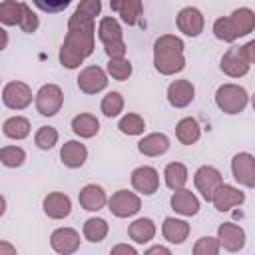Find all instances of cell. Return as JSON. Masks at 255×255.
Wrapping results in <instances>:
<instances>
[{
  "instance_id": "6da1fadb",
  "label": "cell",
  "mask_w": 255,
  "mask_h": 255,
  "mask_svg": "<svg viewBox=\"0 0 255 255\" xmlns=\"http://www.w3.org/2000/svg\"><path fill=\"white\" fill-rule=\"evenodd\" d=\"M96 48V20L74 12L68 18V32L58 52V60L66 70H78Z\"/></svg>"
},
{
  "instance_id": "7a4b0ae2",
  "label": "cell",
  "mask_w": 255,
  "mask_h": 255,
  "mask_svg": "<svg viewBox=\"0 0 255 255\" xmlns=\"http://www.w3.org/2000/svg\"><path fill=\"white\" fill-rule=\"evenodd\" d=\"M185 44L175 34H163L153 42V68L161 76L179 74L185 68Z\"/></svg>"
},
{
  "instance_id": "3957f363",
  "label": "cell",
  "mask_w": 255,
  "mask_h": 255,
  "mask_svg": "<svg viewBox=\"0 0 255 255\" xmlns=\"http://www.w3.org/2000/svg\"><path fill=\"white\" fill-rule=\"evenodd\" d=\"M255 62V40H249L243 46H233L229 48L221 60H219V68L225 76L229 78H243L249 74L251 64Z\"/></svg>"
},
{
  "instance_id": "277c9868",
  "label": "cell",
  "mask_w": 255,
  "mask_h": 255,
  "mask_svg": "<svg viewBox=\"0 0 255 255\" xmlns=\"http://www.w3.org/2000/svg\"><path fill=\"white\" fill-rule=\"evenodd\" d=\"M215 106L227 116L241 114L249 106V92L239 84H221L215 90Z\"/></svg>"
},
{
  "instance_id": "5b68a950",
  "label": "cell",
  "mask_w": 255,
  "mask_h": 255,
  "mask_svg": "<svg viewBox=\"0 0 255 255\" xmlns=\"http://www.w3.org/2000/svg\"><path fill=\"white\" fill-rule=\"evenodd\" d=\"M34 106L36 112L44 118L56 116L64 106V90L58 84H44L34 94Z\"/></svg>"
},
{
  "instance_id": "8992f818",
  "label": "cell",
  "mask_w": 255,
  "mask_h": 255,
  "mask_svg": "<svg viewBox=\"0 0 255 255\" xmlns=\"http://www.w3.org/2000/svg\"><path fill=\"white\" fill-rule=\"evenodd\" d=\"M108 209L112 211V215H116L120 219L133 217L141 209V197L135 191L118 189L112 193V197H108Z\"/></svg>"
},
{
  "instance_id": "52a82bcc",
  "label": "cell",
  "mask_w": 255,
  "mask_h": 255,
  "mask_svg": "<svg viewBox=\"0 0 255 255\" xmlns=\"http://www.w3.org/2000/svg\"><path fill=\"white\" fill-rule=\"evenodd\" d=\"M32 100H34V94L26 82L12 80V82L4 84V88H2V104L8 110H14V112L26 110L32 104Z\"/></svg>"
},
{
  "instance_id": "ba28073f",
  "label": "cell",
  "mask_w": 255,
  "mask_h": 255,
  "mask_svg": "<svg viewBox=\"0 0 255 255\" xmlns=\"http://www.w3.org/2000/svg\"><path fill=\"white\" fill-rule=\"evenodd\" d=\"M231 175L233 179L247 189L255 187V157L249 151H239L231 157Z\"/></svg>"
},
{
  "instance_id": "9c48e42d",
  "label": "cell",
  "mask_w": 255,
  "mask_h": 255,
  "mask_svg": "<svg viewBox=\"0 0 255 255\" xmlns=\"http://www.w3.org/2000/svg\"><path fill=\"white\" fill-rule=\"evenodd\" d=\"M76 82H78L80 92H84L88 96H96V94H100V92H104L108 88L110 78H108L104 68H100V66H86V68L80 70Z\"/></svg>"
},
{
  "instance_id": "30bf717a",
  "label": "cell",
  "mask_w": 255,
  "mask_h": 255,
  "mask_svg": "<svg viewBox=\"0 0 255 255\" xmlns=\"http://www.w3.org/2000/svg\"><path fill=\"white\" fill-rule=\"evenodd\" d=\"M223 183V175L215 165H199L193 173V185L205 201H211L213 191Z\"/></svg>"
},
{
  "instance_id": "8fae6325",
  "label": "cell",
  "mask_w": 255,
  "mask_h": 255,
  "mask_svg": "<svg viewBox=\"0 0 255 255\" xmlns=\"http://www.w3.org/2000/svg\"><path fill=\"white\" fill-rule=\"evenodd\" d=\"M217 241H219V247L229 251V253H239L245 243H247V233L241 225L233 223V221H225L217 227Z\"/></svg>"
},
{
  "instance_id": "7c38bea8",
  "label": "cell",
  "mask_w": 255,
  "mask_h": 255,
  "mask_svg": "<svg viewBox=\"0 0 255 255\" xmlns=\"http://www.w3.org/2000/svg\"><path fill=\"white\" fill-rule=\"evenodd\" d=\"M175 24H177V30H179L183 36H187V38H197V36L203 32V28H205V18H203V14H201L199 8H195V6H185V8H181V10L177 12Z\"/></svg>"
},
{
  "instance_id": "4fadbf2b",
  "label": "cell",
  "mask_w": 255,
  "mask_h": 255,
  "mask_svg": "<svg viewBox=\"0 0 255 255\" xmlns=\"http://www.w3.org/2000/svg\"><path fill=\"white\" fill-rule=\"evenodd\" d=\"M209 203H213V207H215L219 213H225V211H231L233 207H239V205L245 203V191H241L239 187L229 185V183L223 181V183L213 191Z\"/></svg>"
},
{
  "instance_id": "5bb4252c",
  "label": "cell",
  "mask_w": 255,
  "mask_h": 255,
  "mask_svg": "<svg viewBox=\"0 0 255 255\" xmlns=\"http://www.w3.org/2000/svg\"><path fill=\"white\" fill-rule=\"evenodd\" d=\"M80 233L74 227H58L50 235V247L58 255H74L80 249Z\"/></svg>"
},
{
  "instance_id": "9a60e30c",
  "label": "cell",
  "mask_w": 255,
  "mask_h": 255,
  "mask_svg": "<svg viewBox=\"0 0 255 255\" xmlns=\"http://www.w3.org/2000/svg\"><path fill=\"white\" fill-rule=\"evenodd\" d=\"M131 187L137 195H153L159 189V173L153 165H139L131 171Z\"/></svg>"
},
{
  "instance_id": "2e32d148",
  "label": "cell",
  "mask_w": 255,
  "mask_h": 255,
  "mask_svg": "<svg viewBox=\"0 0 255 255\" xmlns=\"http://www.w3.org/2000/svg\"><path fill=\"white\" fill-rule=\"evenodd\" d=\"M42 209L50 219H66L72 213V199L64 191H50L42 199Z\"/></svg>"
},
{
  "instance_id": "e0dca14e",
  "label": "cell",
  "mask_w": 255,
  "mask_h": 255,
  "mask_svg": "<svg viewBox=\"0 0 255 255\" xmlns=\"http://www.w3.org/2000/svg\"><path fill=\"white\" fill-rule=\"evenodd\" d=\"M165 96L171 108L181 110V108H187L195 100V86L189 80H173L167 86Z\"/></svg>"
},
{
  "instance_id": "ac0fdd59",
  "label": "cell",
  "mask_w": 255,
  "mask_h": 255,
  "mask_svg": "<svg viewBox=\"0 0 255 255\" xmlns=\"http://www.w3.org/2000/svg\"><path fill=\"white\" fill-rule=\"evenodd\" d=\"M169 203H171V209L181 217H193L199 213V197L187 187L173 191Z\"/></svg>"
},
{
  "instance_id": "d6986e66",
  "label": "cell",
  "mask_w": 255,
  "mask_h": 255,
  "mask_svg": "<svg viewBox=\"0 0 255 255\" xmlns=\"http://www.w3.org/2000/svg\"><path fill=\"white\" fill-rule=\"evenodd\" d=\"M88 159V147L78 139H68L60 147V161L68 169H78Z\"/></svg>"
},
{
  "instance_id": "ffe728a7",
  "label": "cell",
  "mask_w": 255,
  "mask_h": 255,
  "mask_svg": "<svg viewBox=\"0 0 255 255\" xmlns=\"http://www.w3.org/2000/svg\"><path fill=\"white\" fill-rule=\"evenodd\" d=\"M78 201L86 211H100L108 205V193L98 183H86L78 193Z\"/></svg>"
},
{
  "instance_id": "44dd1931",
  "label": "cell",
  "mask_w": 255,
  "mask_h": 255,
  "mask_svg": "<svg viewBox=\"0 0 255 255\" xmlns=\"http://www.w3.org/2000/svg\"><path fill=\"white\" fill-rule=\"evenodd\" d=\"M169 137L163 131H151L137 141V151L147 157H159L169 149Z\"/></svg>"
},
{
  "instance_id": "7402d4cb",
  "label": "cell",
  "mask_w": 255,
  "mask_h": 255,
  "mask_svg": "<svg viewBox=\"0 0 255 255\" xmlns=\"http://www.w3.org/2000/svg\"><path fill=\"white\" fill-rule=\"evenodd\" d=\"M191 233V225L185 221V219H179V217H165L163 223H161V235L167 243H173V245H181Z\"/></svg>"
},
{
  "instance_id": "603a6c76",
  "label": "cell",
  "mask_w": 255,
  "mask_h": 255,
  "mask_svg": "<svg viewBox=\"0 0 255 255\" xmlns=\"http://www.w3.org/2000/svg\"><path fill=\"white\" fill-rule=\"evenodd\" d=\"M155 223L149 217H137L128 225V237L137 245L149 243L155 237Z\"/></svg>"
},
{
  "instance_id": "cb8c5ba5",
  "label": "cell",
  "mask_w": 255,
  "mask_h": 255,
  "mask_svg": "<svg viewBox=\"0 0 255 255\" xmlns=\"http://www.w3.org/2000/svg\"><path fill=\"white\" fill-rule=\"evenodd\" d=\"M70 128H72V131H74L78 137L90 139V137L98 135V131H100V120H98L94 114L82 112V114H78V116L72 118Z\"/></svg>"
},
{
  "instance_id": "d4e9b609",
  "label": "cell",
  "mask_w": 255,
  "mask_h": 255,
  "mask_svg": "<svg viewBox=\"0 0 255 255\" xmlns=\"http://www.w3.org/2000/svg\"><path fill=\"white\" fill-rule=\"evenodd\" d=\"M175 137H177V141L183 143V145H193V143H197L199 137H201V126H199V122H197L195 118H191V116L181 118V120L175 124Z\"/></svg>"
},
{
  "instance_id": "484cf974",
  "label": "cell",
  "mask_w": 255,
  "mask_h": 255,
  "mask_svg": "<svg viewBox=\"0 0 255 255\" xmlns=\"http://www.w3.org/2000/svg\"><path fill=\"white\" fill-rule=\"evenodd\" d=\"M112 10L118 12L120 20L128 26H135L143 14V4L139 0H122V2H112L110 4Z\"/></svg>"
},
{
  "instance_id": "4316f807",
  "label": "cell",
  "mask_w": 255,
  "mask_h": 255,
  "mask_svg": "<svg viewBox=\"0 0 255 255\" xmlns=\"http://www.w3.org/2000/svg\"><path fill=\"white\" fill-rule=\"evenodd\" d=\"M96 32H98V38H100V42H102L104 46H106V44H112V42L124 40L122 24H120V20L114 18V16H104V18H100Z\"/></svg>"
},
{
  "instance_id": "83f0119b",
  "label": "cell",
  "mask_w": 255,
  "mask_h": 255,
  "mask_svg": "<svg viewBox=\"0 0 255 255\" xmlns=\"http://www.w3.org/2000/svg\"><path fill=\"white\" fill-rule=\"evenodd\" d=\"M32 131V126H30V120L24 118V116H10L4 120L2 124V133L8 137V139H14V141H20V139H26Z\"/></svg>"
},
{
  "instance_id": "f1b7e54d",
  "label": "cell",
  "mask_w": 255,
  "mask_h": 255,
  "mask_svg": "<svg viewBox=\"0 0 255 255\" xmlns=\"http://www.w3.org/2000/svg\"><path fill=\"white\" fill-rule=\"evenodd\" d=\"M187 179H189V171H187L185 163L171 161V163L165 165V169H163V181H165L167 189H171V191L183 189L185 183H187Z\"/></svg>"
},
{
  "instance_id": "f546056e",
  "label": "cell",
  "mask_w": 255,
  "mask_h": 255,
  "mask_svg": "<svg viewBox=\"0 0 255 255\" xmlns=\"http://www.w3.org/2000/svg\"><path fill=\"white\" fill-rule=\"evenodd\" d=\"M229 20H231V24H233V28H235L239 38L249 36L255 30V12L251 8H247V6L233 10L229 14Z\"/></svg>"
},
{
  "instance_id": "4dcf8cb0",
  "label": "cell",
  "mask_w": 255,
  "mask_h": 255,
  "mask_svg": "<svg viewBox=\"0 0 255 255\" xmlns=\"http://www.w3.org/2000/svg\"><path fill=\"white\" fill-rule=\"evenodd\" d=\"M110 233V225L104 217H90L84 221V227H82V235L86 241L90 243H100L108 237Z\"/></svg>"
},
{
  "instance_id": "1f68e13d",
  "label": "cell",
  "mask_w": 255,
  "mask_h": 255,
  "mask_svg": "<svg viewBox=\"0 0 255 255\" xmlns=\"http://www.w3.org/2000/svg\"><path fill=\"white\" fill-rule=\"evenodd\" d=\"M118 129L124 135H141L145 131V120H143V116H139L135 112H128L120 118Z\"/></svg>"
},
{
  "instance_id": "d6a6232c",
  "label": "cell",
  "mask_w": 255,
  "mask_h": 255,
  "mask_svg": "<svg viewBox=\"0 0 255 255\" xmlns=\"http://www.w3.org/2000/svg\"><path fill=\"white\" fill-rule=\"evenodd\" d=\"M20 18H22V2L20 0L0 2V24L2 26H18Z\"/></svg>"
},
{
  "instance_id": "836d02e7",
  "label": "cell",
  "mask_w": 255,
  "mask_h": 255,
  "mask_svg": "<svg viewBox=\"0 0 255 255\" xmlns=\"http://www.w3.org/2000/svg\"><path fill=\"white\" fill-rule=\"evenodd\" d=\"M26 161V151L20 145H4L0 147V163L8 169H16L24 165Z\"/></svg>"
},
{
  "instance_id": "e575fe53",
  "label": "cell",
  "mask_w": 255,
  "mask_h": 255,
  "mask_svg": "<svg viewBox=\"0 0 255 255\" xmlns=\"http://www.w3.org/2000/svg\"><path fill=\"white\" fill-rule=\"evenodd\" d=\"M100 110L106 118H118L122 112H124V96L116 90L108 92L104 98H102V104H100Z\"/></svg>"
},
{
  "instance_id": "d590c367",
  "label": "cell",
  "mask_w": 255,
  "mask_h": 255,
  "mask_svg": "<svg viewBox=\"0 0 255 255\" xmlns=\"http://www.w3.org/2000/svg\"><path fill=\"white\" fill-rule=\"evenodd\" d=\"M133 72V66L128 58H122V60H108V66H106V74L108 78L116 80V82H126Z\"/></svg>"
},
{
  "instance_id": "8d00e7d4",
  "label": "cell",
  "mask_w": 255,
  "mask_h": 255,
  "mask_svg": "<svg viewBox=\"0 0 255 255\" xmlns=\"http://www.w3.org/2000/svg\"><path fill=\"white\" fill-rule=\"evenodd\" d=\"M213 36L217 38V40H221V42H227V44H233L235 40H239V36H237V32H235V28H233V24H231V20H229V16H219L215 22H213Z\"/></svg>"
},
{
  "instance_id": "74e56055",
  "label": "cell",
  "mask_w": 255,
  "mask_h": 255,
  "mask_svg": "<svg viewBox=\"0 0 255 255\" xmlns=\"http://www.w3.org/2000/svg\"><path fill=\"white\" fill-rule=\"evenodd\" d=\"M58 137H60V133H58L56 128H52V126H42V128H38L36 133H34V143H36L38 149L48 151V149H52V147L58 143Z\"/></svg>"
},
{
  "instance_id": "f35d334b",
  "label": "cell",
  "mask_w": 255,
  "mask_h": 255,
  "mask_svg": "<svg viewBox=\"0 0 255 255\" xmlns=\"http://www.w3.org/2000/svg\"><path fill=\"white\" fill-rule=\"evenodd\" d=\"M20 30L22 32H26V34H34L38 28H40V16L36 14V10L30 6V4H26V2H22V18H20Z\"/></svg>"
},
{
  "instance_id": "ab89813d",
  "label": "cell",
  "mask_w": 255,
  "mask_h": 255,
  "mask_svg": "<svg viewBox=\"0 0 255 255\" xmlns=\"http://www.w3.org/2000/svg\"><path fill=\"white\" fill-rule=\"evenodd\" d=\"M219 251H221V247H219L217 237L203 235V237H199V239L193 243L191 255H219Z\"/></svg>"
},
{
  "instance_id": "60d3db41",
  "label": "cell",
  "mask_w": 255,
  "mask_h": 255,
  "mask_svg": "<svg viewBox=\"0 0 255 255\" xmlns=\"http://www.w3.org/2000/svg\"><path fill=\"white\" fill-rule=\"evenodd\" d=\"M74 12L86 16V18L96 20V16H100V12H102V2H100V0H82V2L76 6Z\"/></svg>"
},
{
  "instance_id": "b9f144b4",
  "label": "cell",
  "mask_w": 255,
  "mask_h": 255,
  "mask_svg": "<svg viewBox=\"0 0 255 255\" xmlns=\"http://www.w3.org/2000/svg\"><path fill=\"white\" fill-rule=\"evenodd\" d=\"M104 52H106L108 60H122V58H126V54H128V46H126L124 40H120V42L106 44V46H104Z\"/></svg>"
},
{
  "instance_id": "7bdbcfd3",
  "label": "cell",
  "mask_w": 255,
  "mask_h": 255,
  "mask_svg": "<svg viewBox=\"0 0 255 255\" xmlns=\"http://www.w3.org/2000/svg\"><path fill=\"white\" fill-rule=\"evenodd\" d=\"M34 6L38 8V10H44V12H52V14H56V12H62L64 8H68L70 6V2L68 0H58V2H34Z\"/></svg>"
},
{
  "instance_id": "ee69618b",
  "label": "cell",
  "mask_w": 255,
  "mask_h": 255,
  "mask_svg": "<svg viewBox=\"0 0 255 255\" xmlns=\"http://www.w3.org/2000/svg\"><path fill=\"white\" fill-rule=\"evenodd\" d=\"M110 255H139L137 249L129 243H116L112 249H110Z\"/></svg>"
},
{
  "instance_id": "f6af8a7d",
  "label": "cell",
  "mask_w": 255,
  "mask_h": 255,
  "mask_svg": "<svg viewBox=\"0 0 255 255\" xmlns=\"http://www.w3.org/2000/svg\"><path fill=\"white\" fill-rule=\"evenodd\" d=\"M143 255H173V253H171L169 247H165V245H151L149 249H145Z\"/></svg>"
},
{
  "instance_id": "bcb514c9",
  "label": "cell",
  "mask_w": 255,
  "mask_h": 255,
  "mask_svg": "<svg viewBox=\"0 0 255 255\" xmlns=\"http://www.w3.org/2000/svg\"><path fill=\"white\" fill-rule=\"evenodd\" d=\"M0 255H18V249L10 241L0 239Z\"/></svg>"
},
{
  "instance_id": "7dc6e473",
  "label": "cell",
  "mask_w": 255,
  "mask_h": 255,
  "mask_svg": "<svg viewBox=\"0 0 255 255\" xmlns=\"http://www.w3.org/2000/svg\"><path fill=\"white\" fill-rule=\"evenodd\" d=\"M8 42H10V36H8V32L0 26V52L8 48Z\"/></svg>"
},
{
  "instance_id": "c3c4849f",
  "label": "cell",
  "mask_w": 255,
  "mask_h": 255,
  "mask_svg": "<svg viewBox=\"0 0 255 255\" xmlns=\"http://www.w3.org/2000/svg\"><path fill=\"white\" fill-rule=\"evenodd\" d=\"M6 213V197L0 193V217Z\"/></svg>"
}]
</instances>
